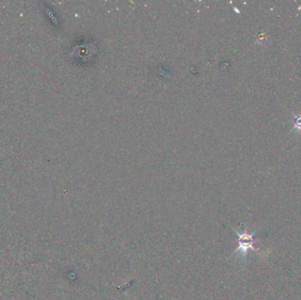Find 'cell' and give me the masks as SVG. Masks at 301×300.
Wrapping results in <instances>:
<instances>
[{"mask_svg": "<svg viewBox=\"0 0 301 300\" xmlns=\"http://www.w3.org/2000/svg\"><path fill=\"white\" fill-rule=\"evenodd\" d=\"M238 235V248L234 252V254H239L240 256H247L249 250L257 252V249L254 248L255 239L252 234H249L248 231L244 230L242 233L234 231Z\"/></svg>", "mask_w": 301, "mask_h": 300, "instance_id": "cell-1", "label": "cell"}]
</instances>
